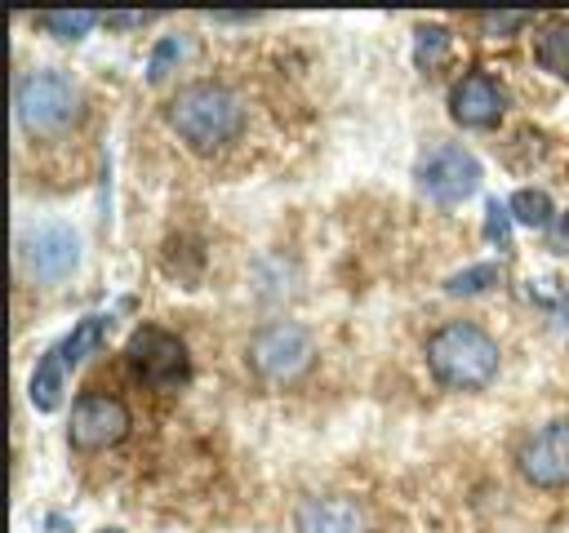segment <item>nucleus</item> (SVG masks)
Here are the masks:
<instances>
[{"label": "nucleus", "mask_w": 569, "mask_h": 533, "mask_svg": "<svg viewBox=\"0 0 569 533\" xmlns=\"http://www.w3.org/2000/svg\"><path fill=\"white\" fill-rule=\"evenodd\" d=\"M533 53H538L542 71H551V76L569 80V18H551V22L538 31Z\"/></svg>", "instance_id": "f8f14e48"}, {"label": "nucleus", "mask_w": 569, "mask_h": 533, "mask_svg": "<svg viewBox=\"0 0 569 533\" xmlns=\"http://www.w3.org/2000/svg\"><path fill=\"white\" fill-rule=\"evenodd\" d=\"M93 22H98V13H89V9H76V13H40V27L53 31V36H62V40H80Z\"/></svg>", "instance_id": "dca6fc26"}, {"label": "nucleus", "mask_w": 569, "mask_h": 533, "mask_svg": "<svg viewBox=\"0 0 569 533\" xmlns=\"http://www.w3.org/2000/svg\"><path fill=\"white\" fill-rule=\"evenodd\" d=\"M107 22H111V27H138V22H142V13H111Z\"/></svg>", "instance_id": "5701e85b"}, {"label": "nucleus", "mask_w": 569, "mask_h": 533, "mask_svg": "<svg viewBox=\"0 0 569 533\" xmlns=\"http://www.w3.org/2000/svg\"><path fill=\"white\" fill-rule=\"evenodd\" d=\"M413 178L436 204H458L480 187V160L453 142H440L418 160Z\"/></svg>", "instance_id": "39448f33"}, {"label": "nucleus", "mask_w": 569, "mask_h": 533, "mask_svg": "<svg viewBox=\"0 0 569 533\" xmlns=\"http://www.w3.org/2000/svg\"><path fill=\"white\" fill-rule=\"evenodd\" d=\"M298 533H360V511L342 497H311L298 506Z\"/></svg>", "instance_id": "9b49d317"}, {"label": "nucleus", "mask_w": 569, "mask_h": 533, "mask_svg": "<svg viewBox=\"0 0 569 533\" xmlns=\"http://www.w3.org/2000/svg\"><path fill=\"white\" fill-rule=\"evenodd\" d=\"M107 533H111V529H107Z\"/></svg>", "instance_id": "b1692460"}, {"label": "nucleus", "mask_w": 569, "mask_h": 533, "mask_svg": "<svg viewBox=\"0 0 569 533\" xmlns=\"http://www.w3.org/2000/svg\"><path fill=\"white\" fill-rule=\"evenodd\" d=\"M520 475L538 489H560L569 484V422H547L542 431H533L520 453Z\"/></svg>", "instance_id": "0eeeda50"}, {"label": "nucleus", "mask_w": 569, "mask_h": 533, "mask_svg": "<svg viewBox=\"0 0 569 533\" xmlns=\"http://www.w3.org/2000/svg\"><path fill=\"white\" fill-rule=\"evenodd\" d=\"M22 258L31 266V275L40 280H62L76 271L80 262V235L67 222H40L22 235Z\"/></svg>", "instance_id": "1a4fd4ad"}, {"label": "nucleus", "mask_w": 569, "mask_h": 533, "mask_svg": "<svg viewBox=\"0 0 569 533\" xmlns=\"http://www.w3.org/2000/svg\"><path fill=\"white\" fill-rule=\"evenodd\" d=\"M445 40H449V36H445L440 27H418V49H413L418 67H436V58H440Z\"/></svg>", "instance_id": "6ab92c4d"}, {"label": "nucleus", "mask_w": 569, "mask_h": 533, "mask_svg": "<svg viewBox=\"0 0 569 533\" xmlns=\"http://www.w3.org/2000/svg\"><path fill=\"white\" fill-rule=\"evenodd\" d=\"M529 22V13H480V27L489 36H507V31H520Z\"/></svg>", "instance_id": "412c9836"}, {"label": "nucleus", "mask_w": 569, "mask_h": 533, "mask_svg": "<svg viewBox=\"0 0 569 533\" xmlns=\"http://www.w3.org/2000/svg\"><path fill=\"white\" fill-rule=\"evenodd\" d=\"M485 213H489V218H485V235L498 240V244H507V235H511V209L498 204V200H489Z\"/></svg>", "instance_id": "aec40b11"}, {"label": "nucleus", "mask_w": 569, "mask_h": 533, "mask_svg": "<svg viewBox=\"0 0 569 533\" xmlns=\"http://www.w3.org/2000/svg\"><path fill=\"white\" fill-rule=\"evenodd\" d=\"M427 369L440 386L480 391L498 373V342L471 320H449L427 338Z\"/></svg>", "instance_id": "f03ea898"}, {"label": "nucleus", "mask_w": 569, "mask_h": 533, "mask_svg": "<svg viewBox=\"0 0 569 533\" xmlns=\"http://www.w3.org/2000/svg\"><path fill=\"white\" fill-rule=\"evenodd\" d=\"M62 369H67V364H62L58 346L40 355V364H36V373H31V404H36L40 413H53V409H58V400H62Z\"/></svg>", "instance_id": "ddd939ff"}, {"label": "nucleus", "mask_w": 569, "mask_h": 533, "mask_svg": "<svg viewBox=\"0 0 569 533\" xmlns=\"http://www.w3.org/2000/svg\"><path fill=\"white\" fill-rule=\"evenodd\" d=\"M449 111H453V120L467 124V129H489V124L502 115V89H498L485 71H471V76H462V80L453 84Z\"/></svg>", "instance_id": "9d476101"}, {"label": "nucleus", "mask_w": 569, "mask_h": 533, "mask_svg": "<svg viewBox=\"0 0 569 533\" xmlns=\"http://www.w3.org/2000/svg\"><path fill=\"white\" fill-rule=\"evenodd\" d=\"M129 431V409L107 395V391H84L71 404V444L76 449H107L116 440H124Z\"/></svg>", "instance_id": "423d86ee"}, {"label": "nucleus", "mask_w": 569, "mask_h": 533, "mask_svg": "<svg viewBox=\"0 0 569 533\" xmlns=\"http://www.w3.org/2000/svg\"><path fill=\"white\" fill-rule=\"evenodd\" d=\"M498 280V266L493 262H480V266H467V271H458V275H449V293H480V289H489Z\"/></svg>", "instance_id": "f3484780"}, {"label": "nucleus", "mask_w": 569, "mask_h": 533, "mask_svg": "<svg viewBox=\"0 0 569 533\" xmlns=\"http://www.w3.org/2000/svg\"><path fill=\"white\" fill-rule=\"evenodd\" d=\"M182 58V36H164L160 44H156V53H151V67H147V76L151 80H164L169 76V67Z\"/></svg>", "instance_id": "a211bd4d"}, {"label": "nucleus", "mask_w": 569, "mask_h": 533, "mask_svg": "<svg viewBox=\"0 0 569 533\" xmlns=\"http://www.w3.org/2000/svg\"><path fill=\"white\" fill-rule=\"evenodd\" d=\"M13 111L27 138H58L80 120V89L62 71H31L18 80Z\"/></svg>", "instance_id": "7ed1b4c3"}, {"label": "nucleus", "mask_w": 569, "mask_h": 533, "mask_svg": "<svg viewBox=\"0 0 569 533\" xmlns=\"http://www.w3.org/2000/svg\"><path fill=\"white\" fill-rule=\"evenodd\" d=\"M507 209H511V218H516L520 227H551V200H547V191L525 187V191L511 195Z\"/></svg>", "instance_id": "2eb2a0df"}, {"label": "nucleus", "mask_w": 569, "mask_h": 533, "mask_svg": "<svg viewBox=\"0 0 569 533\" xmlns=\"http://www.w3.org/2000/svg\"><path fill=\"white\" fill-rule=\"evenodd\" d=\"M133 378L142 386H156V391H178L187 378H191V355L187 346L164 333V329H138L129 338V351H124Z\"/></svg>", "instance_id": "20e7f679"}, {"label": "nucleus", "mask_w": 569, "mask_h": 533, "mask_svg": "<svg viewBox=\"0 0 569 533\" xmlns=\"http://www.w3.org/2000/svg\"><path fill=\"white\" fill-rule=\"evenodd\" d=\"M169 124H173V133L191 151L213 155V151H227L244 133V102L227 84L196 80V84H187V89L173 93Z\"/></svg>", "instance_id": "f257e3e1"}, {"label": "nucleus", "mask_w": 569, "mask_h": 533, "mask_svg": "<svg viewBox=\"0 0 569 533\" xmlns=\"http://www.w3.org/2000/svg\"><path fill=\"white\" fill-rule=\"evenodd\" d=\"M547 240H551L556 253H569V213H560V218L547 227Z\"/></svg>", "instance_id": "4be33fe9"}, {"label": "nucleus", "mask_w": 569, "mask_h": 533, "mask_svg": "<svg viewBox=\"0 0 569 533\" xmlns=\"http://www.w3.org/2000/svg\"><path fill=\"white\" fill-rule=\"evenodd\" d=\"M249 360H253V369H258L262 378H293V373H302L307 360H311V338H307V329H298V324H289V320L267 324V329L253 338Z\"/></svg>", "instance_id": "6e6552de"}, {"label": "nucleus", "mask_w": 569, "mask_h": 533, "mask_svg": "<svg viewBox=\"0 0 569 533\" xmlns=\"http://www.w3.org/2000/svg\"><path fill=\"white\" fill-rule=\"evenodd\" d=\"M102 338H107V315H84L62 342H58V355H62V364H80L84 355H93L98 346H102Z\"/></svg>", "instance_id": "4468645a"}]
</instances>
